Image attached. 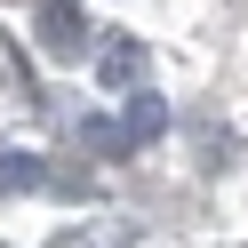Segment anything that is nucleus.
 I'll list each match as a JSON object with an SVG mask.
<instances>
[{"mask_svg": "<svg viewBox=\"0 0 248 248\" xmlns=\"http://www.w3.org/2000/svg\"><path fill=\"white\" fill-rule=\"evenodd\" d=\"M40 48L64 56V64L88 48V16H80V0H40Z\"/></svg>", "mask_w": 248, "mask_h": 248, "instance_id": "obj_1", "label": "nucleus"}, {"mask_svg": "<svg viewBox=\"0 0 248 248\" xmlns=\"http://www.w3.org/2000/svg\"><path fill=\"white\" fill-rule=\"evenodd\" d=\"M120 136H128V144H152V136H168V96H152V88H128V104H120Z\"/></svg>", "mask_w": 248, "mask_h": 248, "instance_id": "obj_2", "label": "nucleus"}, {"mask_svg": "<svg viewBox=\"0 0 248 248\" xmlns=\"http://www.w3.org/2000/svg\"><path fill=\"white\" fill-rule=\"evenodd\" d=\"M96 80L104 88H136V80H144V40L112 32V48H96Z\"/></svg>", "mask_w": 248, "mask_h": 248, "instance_id": "obj_3", "label": "nucleus"}, {"mask_svg": "<svg viewBox=\"0 0 248 248\" xmlns=\"http://www.w3.org/2000/svg\"><path fill=\"white\" fill-rule=\"evenodd\" d=\"M48 160H40V152H0V192L16 200V192H48Z\"/></svg>", "mask_w": 248, "mask_h": 248, "instance_id": "obj_4", "label": "nucleus"}, {"mask_svg": "<svg viewBox=\"0 0 248 248\" xmlns=\"http://www.w3.org/2000/svg\"><path fill=\"white\" fill-rule=\"evenodd\" d=\"M136 232L128 224H96V232H80V240H56V248H128Z\"/></svg>", "mask_w": 248, "mask_h": 248, "instance_id": "obj_5", "label": "nucleus"}, {"mask_svg": "<svg viewBox=\"0 0 248 248\" xmlns=\"http://www.w3.org/2000/svg\"><path fill=\"white\" fill-rule=\"evenodd\" d=\"M80 136L96 152H128V136H120V120H80Z\"/></svg>", "mask_w": 248, "mask_h": 248, "instance_id": "obj_6", "label": "nucleus"}]
</instances>
